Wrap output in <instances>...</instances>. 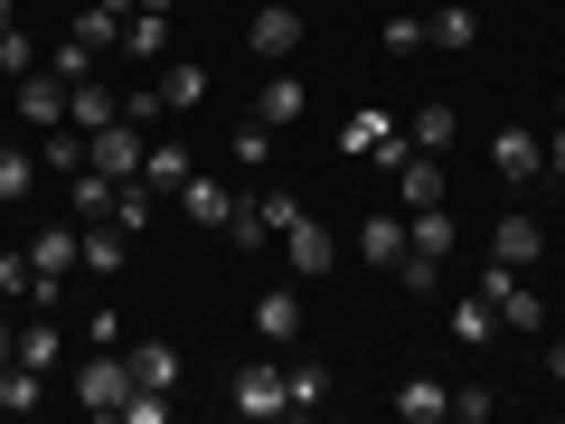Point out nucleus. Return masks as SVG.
Returning a JSON list of instances; mask_svg holds the SVG:
<instances>
[{"label":"nucleus","instance_id":"33","mask_svg":"<svg viewBox=\"0 0 565 424\" xmlns=\"http://www.w3.org/2000/svg\"><path fill=\"white\" fill-rule=\"evenodd\" d=\"M39 189V151L29 141H0V199H29Z\"/></svg>","mask_w":565,"mask_h":424},{"label":"nucleus","instance_id":"3","mask_svg":"<svg viewBox=\"0 0 565 424\" xmlns=\"http://www.w3.org/2000/svg\"><path fill=\"white\" fill-rule=\"evenodd\" d=\"M481 293H490V311H500V330H546V303H537V283H527L519 264H500V255H490Z\"/></svg>","mask_w":565,"mask_h":424},{"label":"nucleus","instance_id":"26","mask_svg":"<svg viewBox=\"0 0 565 424\" xmlns=\"http://www.w3.org/2000/svg\"><path fill=\"white\" fill-rule=\"evenodd\" d=\"M180 208H189V218H199V226H226V208H236V189H226V180H207V170H189Z\"/></svg>","mask_w":565,"mask_h":424},{"label":"nucleus","instance_id":"34","mask_svg":"<svg viewBox=\"0 0 565 424\" xmlns=\"http://www.w3.org/2000/svg\"><path fill=\"white\" fill-rule=\"evenodd\" d=\"M39 66H47V57H39V39H29V29L10 20V29H0V76L20 85V76H39Z\"/></svg>","mask_w":565,"mask_h":424},{"label":"nucleus","instance_id":"32","mask_svg":"<svg viewBox=\"0 0 565 424\" xmlns=\"http://www.w3.org/2000/svg\"><path fill=\"white\" fill-rule=\"evenodd\" d=\"M39 170H66V180L85 170V132H76V123H57V132H39Z\"/></svg>","mask_w":565,"mask_h":424},{"label":"nucleus","instance_id":"25","mask_svg":"<svg viewBox=\"0 0 565 424\" xmlns=\"http://www.w3.org/2000/svg\"><path fill=\"white\" fill-rule=\"evenodd\" d=\"M452 340H462V349H490V340H500V311H490V293H462V303H452Z\"/></svg>","mask_w":565,"mask_h":424},{"label":"nucleus","instance_id":"44","mask_svg":"<svg viewBox=\"0 0 565 424\" xmlns=\"http://www.w3.org/2000/svg\"><path fill=\"white\" fill-rule=\"evenodd\" d=\"M546 378H556V386H565V340H556V349H546Z\"/></svg>","mask_w":565,"mask_h":424},{"label":"nucleus","instance_id":"7","mask_svg":"<svg viewBox=\"0 0 565 424\" xmlns=\"http://www.w3.org/2000/svg\"><path fill=\"white\" fill-rule=\"evenodd\" d=\"M85 264V236L76 226H47V236H29V274H39V303H57V283Z\"/></svg>","mask_w":565,"mask_h":424},{"label":"nucleus","instance_id":"15","mask_svg":"<svg viewBox=\"0 0 565 424\" xmlns=\"http://www.w3.org/2000/svg\"><path fill=\"white\" fill-rule=\"evenodd\" d=\"M76 236H85V274H122V264H132V226H114V218H76Z\"/></svg>","mask_w":565,"mask_h":424},{"label":"nucleus","instance_id":"16","mask_svg":"<svg viewBox=\"0 0 565 424\" xmlns=\"http://www.w3.org/2000/svg\"><path fill=\"white\" fill-rule=\"evenodd\" d=\"M122 359H132V386H151V396L180 386V340H132Z\"/></svg>","mask_w":565,"mask_h":424},{"label":"nucleus","instance_id":"39","mask_svg":"<svg viewBox=\"0 0 565 424\" xmlns=\"http://www.w3.org/2000/svg\"><path fill=\"white\" fill-rule=\"evenodd\" d=\"M490 405H500L490 386H452V424H490Z\"/></svg>","mask_w":565,"mask_h":424},{"label":"nucleus","instance_id":"9","mask_svg":"<svg viewBox=\"0 0 565 424\" xmlns=\"http://www.w3.org/2000/svg\"><path fill=\"white\" fill-rule=\"evenodd\" d=\"M282 264H292V274H330V264H340V236H330V226L302 208V218L282 226Z\"/></svg>","mask_w":565,"mask_h":424},{"label":"nucleus","instance_id":"29","mask_svg":"<svg viewBox=\"0 0 565 424\" xmlns=\"http://www.w3.org/2000/svg\"><path fill=\"white\" fill-rule=\"evenodd\" d=\"M122 47H132V57H170V10H141V0H132V20H122Z\"/></svg>","mask_w":565,"mask_h":424},{"label":"nucleus","instance_id":"12","mask_svg":"<svg viewBox=\"0 0 565 424\" xmlns=\"http://www.w3.org/2000/svg\"><path fill=\"white\" fill-rule=\"evenodd\" d=\"M396 208L415 218V208H444V151H405L396 161Z\"/></svg>","mask_w":565,"mask_h":424},{"label":"nucleus","instance_id":"35","mask_svg":"<svg viewBox=\"0 0 565 424\" xmlns=\"http://www.w3.org/2000/svg\"><path fill=\"white\" fill-rule=\"evenodd\" d=\"M226 151H236V170H264V161H274V123H255V114H245L236 132H226Z\"/></svg>","mask_w":565,"mask_h":424},{"label":"nucleus","instance_id":"21","mask_svg":"<svg viewBox=\"0 0 565 424\" xmlns=\"http://www.w3.org/2000/svg\"><path fill=\"white\" fill-rule=\"evenodd\" d=\"M396 415H405V424H444V415H452V386H444V378H405V386H396Z\"/></svg>","mask_w":565,"mask_h":424},{"label":"nucleus","instance_id":"6","mask_svg":"<svg viewBox=\"0 0 565 424\" xmlns=\"http://www.w3.org/2000/svg\"><path fill=\"white\" fill-rule=\"evenodd\" d=\"M302 10H292V0H264V10H255V20H245V47H255V57L264 66H292V47H302Z\"/></svg>","mask_w":565,"mask_h":424},{"label":"nucleus","instance_id":"30","mask_svg":"<svg viewBox=\"0 0 565 424\" xmlns=\"http://www.w3.org/2000/svg\"><path fill=\"white\" fill-rule=\"evenodd\" d=\"M264 236H274V226H264V189H245V199L226 208V245H236V255H255Z\"/></svg>","mask_w":565,"mask_h":424},{"label":"nucleus","instance_id":"41","mask_svg":"<svg viewBox=\"0 0 565 424\" xmlns=\"http://www.w3.org/2000/svg\"><path fill=\"white\" fill-rule=\"evenodd\" d=\"M292 218H302V199H292V189H264V226H274V236H282V226H292Z\"/></svg>","mask_w":565,"mask_h":424},{"label":"nucleus","instance_id":"10","mask_svg":"<svg viewBox=\"0 0 565 424\" xmlns=\"http://www.w3.org/2000/svg\"><path fill=\"white\" fill-rule=\"evenodd\" d=\"M302 114H311V85L292 76V66H274V76L255 85V123H274V132H292Z\"/></svg>","mask_w":565,"mask_h":424},{"label":"nucleus","instance_id":"31","mask_svg":"<svg viewBox=\"0 0 565 424\" xmlns=\"http://www.w3.org/2000/svg\"><path fill=\"white\" fill-rule=\"evenodd\" d=\"M95 66H104V47H85L76 29H66V39L47 47V76H57V85H85V76H95Z\"/></svg>","mask_w":565,"mask_h":424},{"label":"nucleus","instance_id":"18","mask_svg":"<svg viewBox=\"0 0 565 424\" xmlns=\"http://www.w3.org/2000/svg\"><path fill=\"white\" fill-rule=\"evenodd\" d=\"M255 340L264 349H302V303H292V293H264L255 303Z\"/></svg>","mask_w":565,"mask_h":424},{"label":"nucleus","instance_id":"24","mask_svg":"<svg viewBox=\"0 0 565 424\" xmlns=\"http://www.w3.org/2000/svg\"><path fill=\"white\" fill-rule=\"evenodd\" d=\"M122 20H132V0H85V10H76V39L85 47H122Z\"/></svg>","mask_w":565,"mask_h":424},{"label":"nucleus","instance_id":"14","mask_svg":"<svg viewBox=\"0 0 565 424\" xmlns=\"http://www.w3.org/2000/svg\"><path fill=\"white\" fill-rule=\"evenodd\" d=\"M151 95H161V114H199V104H207V66L199 57H161Z\"/></svg>","mask_w":565,"mask_h":424},{"label":"nucleus","instance_id":"5","mask_svg":"<svg viewBox=\"0 0 565 424\" xmlns=\"http://www.w3.org/2000/svg\"><path fill=\"white\" fill-rule=\"evenodd\" d=\"M141 151H151V132L141 123H104V132H85V170H104V180H141Z\"/></svg>","mask_w":565,"mask_h":424},{"label":"nucleus","instance_id":"36","mask_svg":"<svg viewBox=\"0 0 565 424\" xmlns=\"http://www.w3.org/2000/svg\"><path fill=\"white\" fill-rule=\"evenodd\" d=\"M10 359H29V368H57V321H20V349Z\"/></svg>","mask_w":565,"mask_h":424},{"label":"nucleus","instance_id":"17","mask_svg":"<svg viewBox=\"0 0 565 424\" xmlns=\"http://www.w3.org/2000/svg\"><path fill=\"white\" fill-rule=\"evenodd\" d=\"M189 170H199V161H189V141H151V151H141V180H151V189H161V199H180V189H189Z\"/></svg>","mask_w":565,"mask_h":424},{"label":"nucleus","instance_id":"22","mask_svg":"<svg viewBox=\"0 0 565 424\" xmlns=\"http://www.w3.org/2000/svg\"><path fill=\"white\" fill-rule=\"evenodd\" d=\"M396 255H405V208L396 218H359V264H386L396 274Z\"/></svg>","mask_w":565,"mask_h":424},{"label":"nucleus","instance_id":"20","mask_svg":"<svg viewBox=\"0 0 565 424\" xmlns=\"http://www.w3.org/2000/svg\"><path fill=\"white\" fill-rule=\"evenodd\" d=\"M490 255H500V264H519V274H527V264L546 255V226H537V218H519V208H509V218H500V236H490Z\"/></svg>","mask_w":565,"mask_h":424},{"label":"nucleus","instance_id":"2","mask_svg":"<svg viewBox=\"0 0 565 424\" xmlns=\"http://www.w3.org/2000/svg\"><path fill=\"white\" fill-rule=\"evenodd\" d=\"M340 151H349V161H377V170H396L405 151H415V141H405V123H396V114H367V104H359V114L340 123Z\"/></svg>","mask_w":565,"mask_h":424},{"label":"nucleus","instance_id":"38","mask_svg":"<svg viewBox=\"0 0 565 424\" xmlns=\"http://www.w3.org/2000/svg\"><path fill=\"white\" fill-rule=\"evenodd\" d=\"M434 274H444V255H424V245H405V255H396V283H405V293H434Z\"/></svg>","mask_w":565,"mask_h":424},{"label":"nucleus","instance_id":"11","mask_svg":"<svg viewBox=\"0 0 565 424\" xmlns=\"http://www.w3.org/2000/svg\"><path fill=\"white\" fill-rule=\"evenodd\" d=\"M10 114H20L29 132H57V123H66V85L39 66V76H20V85H10Z\"/></svg>","mask_w":565,"mask_h":424},{"label":"nucleus","instance_id":"1","mask_svg":"<svg viewBox=\"0 0 565 424\" xmlns=\"http://www.w3.org/2000/svg\"><path fill=\"white\" fill-rule=\"evenodd\" d=\"M66 386H76L85 415H122V396H132V359H122V349H85Z\"/></svg>","mask_w":565,"mask_h":424},{"label":"nucleus","instance_id":"8","mask_svg":"<svg viewBox=\"0 0 565 424\" xmlns=\"http://www.w3.org/2000/svg\"><path fill=\"white\" fill-rule=\"evenodd\" d=\"M490 170H500L509 189H519V180H546V132H527V123H500V141H490Z\"/></svg>","mask_w":565,"mask_h":424},{"label":"nucleus","instance_id":"13","mask_svg":"<svg viewBox=\"0 0 565 424\" xmlns=\"http://www.w3.org/2000/svg\"><path fill=\"white\" fill-rule=\"evenodd\" d=\"M282 405H292V415H321V405H330V359L282 349Z\"/></svg>","mask_w":565,"mask_h":424},{"label":"nucleus","instance_id":"45","mask_svg":"<svg viewBox=\"0 0 565 424\" xmlns=\"http://www.w3.org/2000/svg\"><path fill=\"white\" fill-rule=\"evenodd\" d=\"M10 349H20V321H0V359H10Z\"/></svg>","mask_w":565,"mask_h":424},{"label":"nucleus","instance_id":"23","mask_svg":"<svg viewBox=\"0 0 565 424\" xmlns=\"http://www.w3.org/2000/svg\"><path fill=\"white\" fill-rule=\"evenodd\" d=\"M39 396H47V368H29V359H0V415H29Z\"/></svg>","mask_w":565,"mask_h":424},{"label":"nucleus","instance_id":"27","mask_svg":"<svg viewBox=\"0 0 565 424\" xmlns=\"http://www.w3.org/2000/svg\"><path fill=\"white\" fill-rule=\"evenodd\" d=\"M424 39L452 47V57H471V47H481V10H434V20H424Z\"/></svg>","mask_w":565,"mask_h":424},{"label":"nucleus","instance_id":"43","mask_svg":"<svg viewBox=\"0 0 565 424\" xmlns=\"http://www.w3.org/2000/svg\"><path fill=\"white\" fill-rule=\"evenodd\" d=\"M546 180H565V114L546 123Z\"/></svg>","mask_w":565,"mask_h":424},{"label":"nucleus","instance_id":"19","mask_svg":"<svg viewBox=\"0 0 565 424\" xmlns=\"http://www.w3.org/2000/svg\"><path fill=\"white\" fill-rule=\"evenodd\" d=\"M122 114V95L104 76H85V85H66V123H76V132H104V123Z\"/></svg>","mask_w":565,"mask_h":424},{"label":"nucleus","instance_id":"40","mask_svg":"<svg viewBox=\"0 0 565 424\" xmlns=\"http://www.w3.org/2000/svg\"><path fill=\"white\" fill-rule=\"evenodd\" d=\"M85 349H122V311H85Z\"/></svg>","mask_w":565,"mask_h":424},{"label":"nucleus","instance_id":"42","mask_svg":"<svg viewBox=\"0 0 565 424\" xmlns=\"http://www.w3.org/2000/svg\"><path fill=\"white\" fill-rule=\"evenodd\" d=\"M424 47V20H386V57H415Z\"/></svg>","mask_w":565,"mask_h":424},{"label":"nucleus","instance_id":"37","mask_svg":"<svg viewBox=\"0 0 565 424\" xmlns=\"http://www.w3.org/2000/svg\"><path fill=\"white\" fill-rule=\"evenodd\" d=\"M0 303H39V274H29V245L0 255Z\"/></svg>","mask_w":565,"mask_h":424},{"label":"nucleus","instance_id":"4","mask_svg":"<svg viewBox=\"0 0 565 424\" xmlns=\"http://www.w3.org/2000/svg\"><path fill=\"white\" fill-rule=\"evenodd\" d=\"M226 405H236L245 424H274V415H292V405H282V359H245L236 378H226Z\"/></svg>","mask_w":565,"mask_h":424},{"label":"nucleus","instance_id":"28","mask_svg":"<svg viewBox=\"0 0 565 424\" xmlns=\"http://www.w3.org/2000/svg\"><path fill=\"white\" fill-rule=\"evenodd\" d=\"M405 141H415V151H452V141H462V114H452V104H424V114L405 123Z\"/></svg>","mask_w":565,"mask_h":424}]
</instances>
